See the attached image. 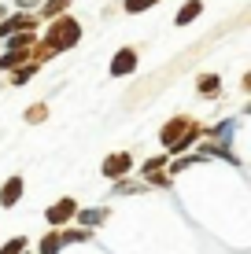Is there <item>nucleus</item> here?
<instances>
[{
    "label": "nucleus",
    "mask_w": 251,
    "mask_h": 254,
    "mask_svg": "<svg viewBox=\"0 0 251 254\" xmlns=\"http://www.w3.org/2000/svg\"><path fill=\"white\" fill-rule=\"evenodd\" d=\"M192 126H200V122H192V118H188V115H177V118H170V122H167V126H163V129H159V140H163V147H167V151H170V147H174V144H177V140H181V136H185V133H188V129H192Z\"/></svg>",
    "instance_id": "2"
},
{
    "label": "nucleus",
    "mask_w": 251,
    "mask_h": 254,
    "mask_svg": "<svg viewBox=\"0 0 251 254\" xmlns=\"http://www.w3.org/2000/svg\"><path fill=\"white\" fill-rule=\"evenodd\" d=\"M22 247H26V240H22V236H15V240H7V243H4V251H0V254H19Z\"/></svg>",
    "instance_id": "16"
},
{
    "label": "nucleus",
    "mask_w": 251,
    "mask_h": 254,
    "mask_svg": "<svg viewBox=\"0 0 251 254\" xmlns=\"http://www.w3.org/2000/svg\"><path fill=\"white\" fill-rule=\"evenodd\" d=\"M103 217H107V210H85V214H82V221H85V225H100Z\"/></svg>",
    "instance_id": "15"
},
{
    "label": "nucleus",
    "mask_w": 251,
    "mask_h": 254,
    "mask_svg": "<svg viewBox=\"0 0 251 254\" xmlns=\"http://www.w3.org/2000/svg\"><path fill=\"white\" fill-rule=\"evenodd\" d=\"M19 195H22V177H11V181H4V191H0V203H4V206H15V203H19Z\"/></svg>",
    "instance_id": "8"
},
{
    "label": "nucleus",
    "mask_w": 251,
    "mask_h": 254,
    "mask_svg": "<svg viewBox=\"0 0 251 254\" xmlns=\"http://www.w3.org/2000/svg\"><path fill=\"white\" fill-rule=\"evenodd\" d=\"M200 11H203V0H185V4H181V11L174 15V22H177V26H188L192 19H200Z\"/></svg>",
    "instance_id": "7"
},
{
    "label": "nucleus",
    "mask_w": 251,
    "mask_h": 254,
    "mask_svg": "<svg viewBox=\"0 0 251 254\" xmlns=\"http://www.w3.org/2000/svg\"><path fill=\"white\" fill-rule=\"evenodd\" d=\"M137 63H141V56H137V48H133V45L118 48L115 56H111V77H126V74H133Z\"/></svg>",
    "instance_id": "3"
},
{
    "label": "nucleus",
    "mask_w": 251,
    "mask_h": 254,
    "mask_svg": "<svg viewBox=\"0 0 251 254\" xmlns=\"http://www.w3.org/2000/svg\"><path fill=\"white\" fill-rule=\"evenodd\" d=\"M45 118H48V107H45V103H33V107L26 111V122H30V126H33V122H45Z\"/></svg>",
    "instance_id": "13"
},
{
    "label": "nucleus",
    "mask_w": 251,
    "mask_h": 254,
    "mask_svg": "<svg viewBox=\"0 0 251 254\" xmlns=\"http://www.w3.org/2000/svg\"><path fill=\"white\" fill-rule=\"evenodd\" d=\"M71 4H74V0H45L37 15H41V19H56V15H63V11H67Z\"/></svg>",
    "instance_id": "9"
},
{
    "label": "nucleus",
    "mask_w": 251,
    "mask_h": 254,
    "mask_svg": "<svg viewBox=\"0 0 251 254\" xmlns=\"http://www.w3.org/2000/svg\"><path fill=\"white\" fill-rule=\"evenodd\" d=\"M33 26H37V19L19 11V15H11V19L0 22V37H11V33H19V30H33Z\"/></svg>",
    "instance_id": "5"
},
{
    "label": "nucleus",
    "mask_w": 251,
    "mask_h": 254,
    "mask_svg": "<svg viewBox=\"0 0 251 254\" xmlns=\"http://www.w3.org/2000/svg\"><path fill=\"white\" fill-rule=\"evenodd\" d=\"M37 66H41V63H33V59H30V63H22V66L11 74V85H26L33 74H37Z\"/></svg>",
    "instance_id": "11"
},
{
    "label": "nucleus",
    "mask_w": 251,
    "mask_h": 254,
    "mask_svg": "<svg viewBox=\"0 0 251 254\" xmlns=\"http://www.w3.org/2000/svg\"><path fill=\"white\" fill-rule=\"evenodd\" d=\"M74 214H78L74 199H59V203H56V206L48 210V221H52V225H63V221H71Z\"/></svg>",
    "instance_id": "6"
},
{
    "label": "nucleus",
    "mask_w": 251,
    "mask_h": 254,
    "mask_svg": "<svg viewBox=\"0 0 251 254\" xmlns=\"http://www.w3.org/2000/svg\"><path fill=\"white\" fill-rule=\"evenodd\" d=\"M163 162H167V159H163V155H155V159H148V162H144V170H141V173H152V170H159Z\"/></svg>",
    "instance_id": "17"
},
{
    "label": "nucleus",
    "mask_w": 251,
    "mask_h": 254,
    "mask_svg": "<svg viewBox=\"0 0 251 254\" xmlns=\"http://www.w3.org/2000/svg\"><path fill=\"white\" fill-rule=\"evenodd\" d=\"M41 41H45V45H48V48L59 56V52L74 48L78 41H82V22H78L74 15H56V19H52V26L45 30V37H41Z\"/></svg>",
    "instance_id": "1"
},
{
    "label": "nucleus",
    "mask_w": 251,
    "mask_h": 254,
    "mask_svg": "<svg viewBox=\"0 0 251 254\" xmlns=\"http://www.w3.org/2000/svg\"><path fill=\"white\" fill-rule=\"evenodd\" d=\"M196 89H200V96H214V92L222 89V77H218V74H203Z\"/></svg>",
    "instance_id": "10"
},
{
    "label": "nucleus",
    "mask_w": 251,
    "mask_h": 254,
    "mask_svg": "<svg viewBox=\"0 0 251 254\" xmlns=\"http://www.w3.org/2000/svg\"><path fill=\"white\" fill-rule=\"evenodd\" d=\"M59 247H63V236H59V232L48 236V240H41V254H56Z\"/></svg>",
    "instance_id": "14"
},
{
    "label": "nucleus",
    "mask_w": 251,
    "mask_h": 254,
    "mask_svg": "<svg viewBox=\"0 0 251 254\" xmlns=\"http://www.w3.org/2000/svg\"><path fill=\"white\" fill-rule=\"evenodd\" d=\"M159 4V0H122V7L129 15H141V11H152V7Z\"/></svg>",
    "instance_id": "12"
},
{
    "label": "nucleus",
    "mask_w": 251,
    "mask_h": 254,
    "mask_svg": "<svg viewBox=\"0 0 251 254\" xmlns=\"http://www.w3.org/2000/svg\"><path fill=\"white\" fill-rule=\"evenodd\" d=\"M129 170H133V155L126 151H115L111 159H103V177H126Z\"/></svg>",
    "instance_id": "4"
}]
</instances>
